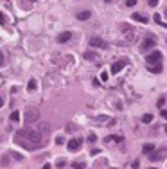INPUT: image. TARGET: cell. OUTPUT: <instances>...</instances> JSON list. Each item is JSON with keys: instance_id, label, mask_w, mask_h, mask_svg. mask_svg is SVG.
<instances>
[{"instance_id": "obj_3", "label": "cell", "mask_w": 167, "mask_h": 169, "mask_svg": "<svg viewBox=\"0 0 167 169\" xmlns=\"http://www.w3.org/2000/svg\"><path fill=\"white\" fill-rule=\"evenodd\" d=\"M40 119V112H38V108H25V122L27 124H31V122H36Z\"/></svg>"}, {"instance_id": "obj_12", "label": "cell", "mask_w": 167, "mask_h": 169, "mask_svg": "<svg viewBox=\"0 0 167 169\" xmlns=\"http://www.w3.org/2000/svg\"><path fill=\"white\" fill-rule=\"evenodd\" d=\"M153 151H155V146H153L151 142H148V144H144V146H142V153H144V155H148V157H149Z\"/></svg>"}, {"instance_id": "obj_39", "label": "cell", "mask_w": 167, "mask_h": 169, "mask_svg": "<svg viewBox=\"0 0 167 169\" xmlns=\"http://www.w3.org/2000/svg\"><path fill=\"white\" fill-rule=\"evenodd\" d=\"M112 169H115V167H112Z\"/></svg>"}, {"instance_id": "obj_1", "label": "cell", "mask_w": 167, "mask_h": 169, "mask_svg": "<svg viewBox=\"0 0 167 169\" xmlns=\"http://www.w3.org/2000/svg\"><path fill=\"white\" fill-rule=\"evenodd\" d=\"M14 142L29 151H34L41 146H45V137L38 131V130H31V128H23L18 130L14 135Z\"/></svg>"}, {"instance_id": "obj_15", "label": "cell", "mask_w": 167, "mask_h": 169, "mask_svg": "<svg viewBox=\"0 0 167 169\" xmlns=\"http://www.w3.org/2000/svg\"><path fill=\"white\" fill-rule=\"evenodd\" d=\"M90 14H92L90 11H79V13H77V20H88Z\"/></svg>"}, {"instance_id": "obj_37", "label": "cell", "mask_w": 167, "mask_h": 169, "mask_svg": "<svg viewBox=\"0 0 167 169\" xmlns=\"http://www.w3.org/2000/svg\"><path fill=\"white\" fill-rule=\"evenodd\" d=\"M166 16H167V9H166Z\"/></svg>"}, {"instance_id": "obj_19", "label": "cell", "mask_w": 167, "mask_h": 169, "mask_svg": "<svg viewBox=\"0 0 167 169\" xmlns=\"http://www.w3.org/2000/svg\"><path fill=\"white\" fill-rule=\"evenodd\" d=\"M36 86H38V83H36V79H31V81H29V85H27V88H29L31 92H34V90H36Z\"/></svg>"}, {"instance_id": "obj_10", "label": "cell", "mask_w": 167, "mask_h": 169, "mask_svg": "<svg viewBox=\"0 0 167 169\" xmlns=\"http://www.w3.org/2000/svg\"><path fill=\"white\" fill-rule=\"evenodd\" d=\"M38 131H40V133H41L43 137H47V135L50 133V124H49V122H41V124H40V130H38Z\"/></svg>"}, {"instance_id": "obj_11", "label": "cell", "mask_w": 167, "mask_h": 169, "mask_svg": "<svg viewBox=\"0 0 167 169\" xmlns=\"http://www.w3.org/2000/svg\"><path fill=\"white\" fill-rule=\"evenodd\" d=\"M135 22H140V23H148L149 20H148V16H144V14H140V13H133V16H131Z\"/></svg>"}, {"instance_id": "obj_2", "label": "cell", "mask_w": 167, "mask_h": 169, "mask_svg": "<svg viewBox=\"0 0 167 169\" xmlns=\"http://www.w3.org/2000/svg\"><path fill=\"white\" fill-rule=\"evenodd\" d=\"M155 45H157V38H155L153 34H146V38H144L142 43H140V50H142V52H148V50L155 49Z\"/></svg>"}, {"instance_id": "obj_27", "label": "cell", "mask_w": 167, "mask_h": 169, "mask_svg": "<svg viewBox=\"0 0 167 169\" xmlns=\"http://www.w3.org/2000/svg\"><path fill=\"white\" fill-rule=\"evenodd\" d=\"M155 22H157V23H158V25H160V22H162V16H160V14H158V13H157V14H155Z\"/></svg>"}, {"instance_id": "obj_30", "label": "cell", "mask_w": 167, "mask_h": 169, "mask_svg": "<svg viewBox=\"0 0 167 169\" xmlns=\"http://www.w3.org/2000/svg\"><path fill=\"white\" fill-rule=\"evenodd\" d=\"M0 23H2V25L5 23V16H4V13H0Z\"/></svg>"}, {"instance_id": "obj_21", "label": "cell", "mask_w": 167, "mask_h": 169, "mask_svg": "<svg viewBox=\"0 0 167 169\" xmlns=\"http://www.w3.org/2000/svg\"><path fill=\"white\" fill-rule=\"evenodd\" d=\"M7 155H9V157H13V158H14V160H18V162H20V160H23V157H22L20 153H7Z\"/></svg>"}, {"instance_id": "obj_23", "label": "cell", "mask_w": 167, "mask_h": 169, "mask_svg": "<svg viewBox=\"0 0 167 169\" xmlns=\"http://www.w3.org/2000/svg\"><path fill=\"white\" fill-rule=\"evenodd\" d=\"M95 140H97L95 133H90V135H88V142H95Z\"/></svg>"}, {"instance_id": "obj_29", "label": "cell", "mask_w": 167, "mask_h": 169, "mask_svg": "<svg viewBox=\"0 0 167 169\" xmlns=\"http://www.w3.org/2000/svg\"><path fill=\"white\" fill-rule=\"evenodd\" d=\"M164 104H166V99H164V97H160V99H158V108H162Z\"/></svg>"}, {"instance_id": "obj_9", "label": "cell", "mask_w": 167, "mask_h": 169, "mask_svg": "<svg viewBox=\"0 0 167 169\" xmlns=\"http://www.w3.org/2000/svg\"><path fill=\"white\" fill-rule=\"evenodd\" d=\"M72 40V32L70 31H65V32H61L59 36H58V41L59 43H67V41H70Z\"/></svg>"}, {"instance_id": "obj_38", "label": "cell", "mask_w": 167, "mask_h": 169, "mask_svg": "<svg viewBox=\"0 0 167 169\" xmlns=\"http://www.w3.org/2000/svg\"><path fill=\"white\" fill-rule=\"evenodd\" d=\"M166 131H167V126H166Z\"/></svg>"}, {"instance_id": "obj_18", "label": "cell", "mask_w": 167, "mask_h": 169, "mask_svg": "<svg viewBox=\"0 0 167 169\" xmlns=\"http://www.w3.org/2000/svg\"><path fill=\"white\" fill-rule=\"evenodd\" d=\"M72 167H74V169H85V167H86V164H85L83 160H77V162H74V164H72Z\"/></svg>"}, {"instance_id": "obj_20", "label": "cell", "mask_w": 167, "mask_h": 169, "mask_svg": "<svg viewBox=\"0 0 167 169\" xmlns=\"http://www.w3.org/2000/svg\"><path fill=\"white\" fill-rule=\"evenodd\" d=\"M151 121H153V115H151V113H146V115L142 117V122H144V124H149Z\"/></svg>"}, {"instance_id": "obj_22", "label": "cell", "mask_w": 167, "mask_h": 169, "mask_svg": "<svg viewBox=\"0 0 167 169\" xmlns=\"http://www.w3.org/2000/svg\"><path fill=\"white\" fill-rule=\"evenodd\" d=\"M65 164H67V162H65L63 158H59V160L56 162V166H58V167H59V169H61V167H65Z\"/></svg>"}, {"instance_id": "obj_16", "label": "cell", "mask_w": 167, "mask_h": 169, "mask_svg": "<svg viewBox=\"0 0 167 169\" xmlns=\"http://www.w3.org/2000/svg\"><path fill=\"white\" fill-rule=\"evenodd\" d=\"M95 58H97V54H95L94 50H86V52H85V59H88V61H94Z\"/></svg>"}, {"instance_id": "obj_13", "label": "cell", "mask_w": 167, "mask_h": 169, "mask_svg": "<svg viewBox=\"0 0 167 169\" xmlns=\"http://www.w3.org/2000/svg\"><path fill=\"white\" fill-rule=\"evenodd\" d=\"M113 140H115V142H122L124 137H122V135H108V137L104 139V142H113Z\"/></svg>"}, {"instance_id": "obj_4", "label": "cell", "mask_w": 167, "mask_h": 169, "mask_svg": "<svg viewBox=\"0 0 167 169\" xmlns=\"http://www.w3.org/2000/svg\"><path fill=\"white\" fill-rule=\"evenodd\" d=\"M146 63H148V65H158V63H162V52H160V50L149 52V54L146 56Z\"/></svg>"}, {"instance_id": "obj_6", "label": "cell", "mask_w": 167, "mask_h": 169, "mask_svg": "<svg viewBox=\"0 0 167 169\" xmlns=\"http://www.w3.org/2000/svg\"><path fill=\"white\" fill-rule=\"evenodd\" d=\"M126 65H128V59H126V58H122V59L115 61V63L112 65V74H119V72H121Z\"/></svg>"}, {"instance_id": "obj_17", "label": "cell", "mask_w": 167, "mask_h": 169, "mask_svg": "<svg viewBox=\"0 0 167 169\" xmlns=\"http://www.w3.org/2000/svg\"><path fill=\"white\" fill-rule=\"evenodd\" d=\"M9 119H11V122H18V121H20V112H18V110H14V112L11 113V117H9Z\"/></svg>"}, {"instance_id": "obj_32", "label": "cell", "mask_w": 167, "mask_h": 169, "mask_svg": "<svg viewBox=\"0 0 167 169\" xmlns=\"http://www.w3.org/2000/svg\"><path fill=\"white\" fill-rule=\"evenodd\" d=\"M131 166H133V167L137 169V167H139V166H140V162H139V160H135V162H133V164H131Z\"/></svg>"}, {"instance_id": "obj_31", "label": "cell", "mask_w": 167, "mask_h": 169, "mask_svg": "<svg viewBox=\"0 0 167 169\" xmlns=\"http://www.w3.org/2000/svg\"><path fill=\"white\" fill-rule=\"evenodd\" d=\"M2 65H4V52L0 50V67H2Z\"/></svg>"}, {"instance_id": "obj_24", "label": "cell", "mask_w": 167, "mask_h": 169, "mask_svg": "<svg viewBox=\"0 0 167 169\" xmlns=\"http://www.w3.org/2000/svg\"><path fill=\"white\" fill-rule=\"evenodd\" d=\"M148 4H149V7H157L158 5V0H148Z\"/></svg>"}, {"instance_id": "obj_7", "label": "cell", "mask_w": 167, "mask_h": 169, "mask_svg": "<svg viewBox=\"0 0 167 169\" xmlns=\"http://www.w3.org/2000/svg\"><path fill=\"white\" fill-rule=\"evenodd\" d=\"M90 45L92 47H99V49H108V43L103 38H97V36H92L90 38Z\"/></svg>"}, {"instance_id": "obj_8", "label": "cell", "mask_w": 167, "mask_h": 169, "mask_svg": "<svg viewBox=\"0 0 167 169\" xmlns=\"http://www.w3.org/2000/svg\"><path fill=\"white\" fill-rule=\"evenodd\" d=\"M164 155H167V148L158 149V151H153V153L149 155V158H151L153 162H158V160H162V158H164Z\"/></svg>"}, {"instance_id": "obj_5", "label": "cell", "mask_w": 167, "mask_h": 169, "mask_svg": "<svg viewBox=\"0 0 167 169\" xmlns=\"http://www.w3.org/2000/svg\"><path fill=\"white\" fill-rule=\"evenodd\" d=\"M81 146H83V139H77V137H76V139H70L68 144H67L68 151H79Z\"/></svg>"}, {"instance_id": "obj_14", "label": "cell", "mask_w": 167, "mask_h": 169, "mask_svg": "<svg viewBox=\"0 0 167 169\" xmlns=\"http://www.w3.org/2000/svg\"><path fill=\"white\" fill-rule=\"evenodd\" d=\"M148 70L153 72V74H160L162 72V63H158V65H148Z\"/></svg>"}, {"instance_id": "obj_36", "label": "cell", "mask_w": 167, "mask_h": 169, "mask_svg": "<svg viewBox=\"0 0 167 169\" xmlns=\"http://www.w3.org/2000/svg\"><path fill=\"white\" fill-rule=\"evenodd\" d=\"M149 169H157V167H149Z\"/></svg>"}, {"instance_id": "obj_33", "label": "cell", "mask_w": 167, "mask_h": 169, "mask_svg": "<svg viewBox=\"0 0 167 169\" xmlns=\"http://www.w3.org/2000/svg\"><path fill=\"white\" fill-rule=\"evenodd\" d=\"M162 117L167 121V110H162Z\"/></svg>"}, {"instance_id": "obj_35", "label": "cell", "mask_w": 167, "mask_h": 169, "mask_svg": "<svg viewBox=\"0 0 167 169\" xmlns=\"http://www.w3.org/2000/svg\"><path fill=\"white\" fill-rule=\"evenodd\" d=\"M2 106H4V101H2V97H0V108H2Z\"/></svg>"}, {"instance_id": "obj_26", "label": "cell", "mask_w": 167, "mask_h": 169, "mask_svg": "<svg viewBox=\"0 0 167 169\" xmlns=\"http://www.w3.org/2000/svg\"><path fill=\"white\" fill-rule=\"evenodd\" d=\"M135 4H137V0H126V5H128V7H133Z\"/></svg>"}, {"instance_id": "obj_34", "label": "cell", "mask_w": 167, "mask_h": 169, "mask_svg": "<svg viewBox=\"0 0 167 169\" xmlns=\"http://www.w3.org/2000/svg\"><path fill=\"white\" fill-rule=\"evenodd\" d=\"M41 169H50V164H45V166H43Z\"/></svg>"}, {"instance_id": "obj_28", "label": "cell", "mask_w": 167, "mask_h": 169, "mask_svg": "<svg viewBox=\"0 0 167 169\" xmlns=\"http://www.w3.org/2000/svg\"><path fill=\"white\" fill-rule=\"evenodd\" d=\"M101 81H108V72H103L101 74Z\"/></svg>"}, {"instance_id": "obj_25", "label": "cell", "mask_w": 167, "mask_h": 169, "mask_svg": "<svg viewBox=\"0 0 167 169\" xmlns=\"http://www.w3.org/2000/svg\"><path fill=\"white\" fill-rule=\"evenodd\" d=\"M56 144H58V146L65 144V139H63V137H58V139H56Z\"/></svg>"}]
</instances>
